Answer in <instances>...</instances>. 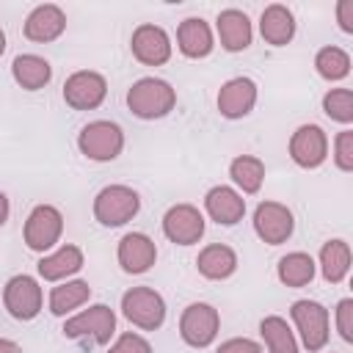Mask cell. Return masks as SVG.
<instances>
[{
  "label": "cell",
  "instance_id": "cell-1",
  "mask_svg": "<svg viewBox=\"0 0 353 353\" xmlns=\"http://www.w3.org/2000/svg\"><path fill=\"white\" fill-rule=\"evenodd\" d=\"M176 105V91L160 77H141L127 91V108L138 119H160Z\"/></svg>",
  "mask_w": 353,
  "mask_h": 353
},
{
  "label": "cell",
  "instance_id": "cell-2",
  "mask_svg": "<svg viewBox=\"0 0 353 353\" xmlns=\"http://www.w3.org/2000/svg\"><path fill=\"white\" fill-rule=\"evenodd\" d=\"M77 146L80 152L88 157V160H97V163H108V160H116L124 149V132L116 121H88L80 135H77Z\"/></svg>",
  "mask_w": 353,
  "mask_h": 353
},
{
  "label": "cell",
  "instance_id": "cell-3",
  "mask_svg": "<svg viewBox=\"0 0 353 353\" xmlns=\"http://www.w3.org/2000/svg\"><path fill=\"white\" fill-rule=\"evenodd\" d=\"M141 210V199L127 185H108L94 199V218L102 226H124Z\"/></svg>",
  "mask_w": 353,
  "mask_h": 353
},
{
  "label": "cell",
  "instance_id": "cell-4",
  "mask_svg": "<svg viewBox=\"0 0 353 353\" xmlns=\"http://www.w3.org/2000/svg\"><path fill=\"white\" fill-rule=\"evenodd\" d=\"M121 312L132 325L143 331H154L165 320V301L152 287H132L121 295Z\"/></svg>",
  "mask_w": 353,
  "mask_h": 353
},
{
  "label": "cell",
  "instance_id": "cell-5",
  "mask_svg": "<svg viewBox=\"0 0 353 353\" xmlns=\"http://www.w3.org/2000/svg\"><path fill=\"white\" fill-rule=\"evenodd\" d=\"M63 334L69 339H91L97 345H108L110 336L116 334V314L105 303H94L85 312L69 317L63 323Z\"/></svg>",
  "mask_w": 353,
  "mask_h": 353
},
{
  "label": "cell",
  "instance_id": "cell-6",
  "mask_svg": "<svg viewBox=\"0 0 353 353\" xmlns=\"http://www.w3.org/2000/svg\"><path fill=\"white\" fill-rule=\"evenodd\" d=\"M290 317H292V323L298 325L306 350L317 353V350H323V347L328 345L331 328H328V309H325L323 303L309 301V298L295 301L292 309H290Z\"/></svg>",
  "mask_w": 353,
  "mask_h": 353
},
{
  "label": "cell",
  "instance_id": "cell-7",
  "mask_svg": "<svg viewBox=\"0 0 353 353\" xmlns=\"http://www.w3.org/2000/svg\"><path fill=\"white\" fill-rule=\"evenodd\" d=\"M61 232H63L61 210L52 204H39L30 210L22 234H25V245L30 251H47L61 240Z\"/></svg>",
  "mask_w": 353,
  "mask_h": 353
},
{
  "label": "cell",
  "instance_id": "cell-8",
  "mask_svg": "<svg viewBox=\"0 0 353 353\" xmlns=\"http://www.w3.org/2000/svg\"><path fill=\"white\" fill-rule=\"evenodd\" d=\"M221 314L210 303H190L179 317V334L190 347H207L218 336Z\"/></svg>",
  "mask_w": 353,
  "mask_h": 353
},
{
  "label": "cell",
  "instance_id": "cell-9",
  "mask_svg": "<svg viewBox=\"0 0 353 353\" xmlns=\"http://www.w3.org/2000/svg\"><path fill=\"white\" fill-rule=\"evenodd\" d=\"M292 229H295V218H292L287 204H281V201H262L254 210V232L259 234L262 243L281 245V243L290 240Z\"/></svg>",
  "mask_w": 353,
  "mask_h": 353
},
{
  "label": "cell",
  "instance_id": "cell-10",
  "mask_svg": "<svg viewBox=\"0 0 353 353\" xmlns=\"http://www.w3.org/2000/svg\"><path fill=\"white\" fill-rule=\"evenodd\" d=\"M105 94H108V80L99 72H91V69H80V72L69 74L66 83H63V99L74 110L99 108Z\"/></svg>",
  "mask_w": 353,
  "mask_h": 353
},
{
  "label": "cell",
  "instance_id": "cell-11",
  "mask_svg": "<svg viewBox=\"0 0 353 353\" xmlns=\"http://www.w3.org/2000/svg\"><path fill=\"white\" fill-rule=\"evenodd\" d=\"M41 287L33 276H14L3 290V303L14 320H33L41 312Z\"/></svg>",
  "mask_w": 353,
  "mask_h": 353
},
{
  "label": "cell",
  "instance_id": "cell-12",
  "mask_svg": "<svg viewBox=\"0 0 353 353\" xmlns=\"http://www.w3.org/2000/svg\"><path fill=\"white\" fill-rule=\"evenodd\" d=\"M290 157L301 168H317L328 157V135L317 124H301L290 138Z\"/></svg>",
  "mask_w": 353,
  "mask_h": 353
},
{
  "label": "cell",
  "instance_id": "cell-13",
  "mask_svg": "<svg viewBox=\"0 0 353 353\" xmlns=\"http://www.w3.org/2000/svg\"><path fill=\"white\" fill-rule=\"evenodd\" d=\"M163 234L176 245H193L204 234V215L193 204H174L163 215Z\"/></svg>",
  "mask_w": 353,
  "mask_h": 353
},
{
  "label": "cell",
  "instance_id": "cell-14",
  "mask_svg": "<svg viewBox=\"0 0 353 353\" xmlns=\"http://www.w3.org/2000/svg\"><path fill=\"white\" fill-rule=\"evenodd\" d=\"M130 47H132V55L146 66H163L171 58L168 33L160 25H152V22H143V25H138L132 30Z\"/></svg>",
  "mask_w": 353,
  "mask_h": 353
},
{
  "label": "cell",
  "instance_id": "cell-15",
  "mask_svg": "<svg viewBox=\"0 0 353 353\" xmlns=\"http://www.w3.org/2000/svg\"><path fill=\"white\" fill-rule=\"evenodd\" d=\"M256 105V83L251 77H232L218 91V110L226 119H243Z\"/></svg>",
  "mask_w": 353,
  "mask_h": 353
},
{
  "label": "cell",
  "instance_id": "cell-16",
  "mask_svg": "<svg viewBox=\"0 0 353 353\" xmlns=\"http://www.w3.org/2000/svg\"><path fill=\"white\" fill-rule=\"evenodd\" d=\"M119 265L127 270V273H146L154 259H157V248H154V240L143 232H127L121 240H119Z\"/></svg>",
  "mask_w": 353,
  "mask_h": 353
},
{
  "label": "cell",
  "instance_id": "cell-17",
  "mask_svg": "<svg viewBox=\"0 0 353 353\" xmlns=\"http://www.w3.org/2000/svg\"><path fill=\"white\" fill-rule=\"evenodd\" d=\"M66 30V14L61 6L55 3H44V6H36L28 19H25V36L30 41H55L61 33Z\"/></svg>",
  "mask_w": 353,
  "mask_h": 353
},
{
  "label": "cell",
  "instance_id": "cell-18",
  "mask_svg": "<svg viewBox=\"0 0 353 353\" xmlns=\"http://www.w3.org/2000/svg\"><path fill=\"white\" fill-rule=\"evenodd\" d=\"M204 207H207V215L223 226H232V223L243 221V215H245V199L226 185L210 188L204 196Z\"/></svg>",
  "mask_w": 353,
  "mask_h": 353
},
{
  "label": "cell",
  "instance_id": "cell-19",
  "mask_svg": "<svg viewBox=\"0 0 353 353\" xmlns=\"http://www.w3.org/2000/svg\"><path fill=\"white\" fill-rule=\"evenodd\" d=\"M215 28L223 50L229 52H240L251 44V19L240 8H223L215 19Z\"/></svg>",
  "mask_w": 353,
  "mask_h": 353
},
{
  "label": "cell",
  "instance_id": "cell-20",
  "mask_svg": "<svg viewBox=\"0 0 353 353\" xmlns=\"http://www.w3.org/2000/svg\"><path fill=\"white\" fill-rule=\"evenodd\" d=\"M176 44L185 58H207L212 52V30L201 17H188L176 28Z\"/></svg>",
  "mask_w": 353,
  "mask_h": 353
},
{
  "label": "cell",
  "instance_id": "cell-21",
  "mask_svg": "<svg viewBox=\"0 0 353 353\" xmlns=\"http://www.w3.org/2000/svg\"><path fill=\"white\" fill-rule=\"evenodd\" d=\"M259 30H262V39L273 47H284L287 41H292L295 36V17L287 6L281 3H270L262 17H259Z\"/></svg>",
  "mask_w": 353,
  "mask_h": 353
},
{
  "label": "cell",
  "instance_id": "cell-22",
  "mask_svg": "<svg viewBox=\"0 0 353 353\" xmlns=\"http://www.w3.org/2000/svg\"><path fill=\"white\" fill-rule=\"evenodd\" d=\"M196 268H199V273L204 279L221 281V279H229L237 270V254L223 243H210V245H204L199 251Z\"/></svg>",
  "mask_w": 353,
  "mask_h": 353
},
{
  "label": "cell",
  "instance_id": "cell-23",
  "mask_svg": "<svg viewBox=\"0 0 353 353\" xmlns=\"http://www.w3.org/2000/svg\"><path fill=\"white\" fill-rule=\"evenodd\" d=\"M83 268V251L77 245H61L58 251H52L50 256L39 259V276L44 281H61L69 279L72 273H77Z\"/></svg>",
  "mask_w": 353,
  "mask_h": 353
},
{
  "label": "cell",
  "instance_id": "cell-24",
  "mask_svg": "<svg viewBox=\"0 0 353 353\" xmlns=\"http://www.w3.org/2000/svg\"><path fill=\"white\" fill-rule=\"evenodd\" d=\"M11 74H14V80H17L25 91H39V88H44V85L50 83L52 66H50L41 55L25 52V55H17V58H14Z\"/></svg>",
  "mask_w": 353,
  "mask_h": 353
},
{
  "label": "cell",
  "instance_id": "cell-25",
  "mask_svg": "<svg viewBox=\"0 0 353 353\" xmlns=\"http://www.w3.org/2000/svg\"><path fill=\"white\" fill-rule=\"evenodd\" d=\"M320 270L323 279L339 284L350 270V245L345 240H328L320 248Z\"/></svg>",
  "mask_w": 353,
  "mask_h": 353
},
{
  "label": "cell",
  "instance_id": "cell-26",
  "mask_svg": "<svg viewBox=\"0 0 353 353\" xmlns=\"http://www.w3.org/2000/svg\"><path fill=\"white\" fill-rule=\"evenodd\" d=\"M276 273H279V281L287 287H306L314 279V259L303 251H292L279 259Z\"/></svg>",
  "mask_w": 353,
  "mask_h": 353
},
{
  "label": "cell",
  "instance_id": "cell-27",
  "mask_svg": "<svg viewBox=\"0 0 353 353\" xmlns=\"http://www.w3.org/2000/svg\"><path fill=\"white\" fill-rule=\"evenodd\" d=\"M88 295H91V287L83 279H74V281H66L61 287H52V292H50V312L63 317L72 309L83 306L88 301Z\"/></svg>",
  "mask_w": 353,
  "mask_h": 353
},
{
  "label": "cell",
  "instance_id": "cell-28",
  "mask_svg": "<svg viewBox=\"0 0 353 353\" xmlns=\"http://www.w3.org/2000/svg\"><path fill=\"white\" fill-rule=\"evenodd\" d=\"M229 176L237 188H243V193H256L262 188V179H265V163L254 154H240L232 160Z\"/></svg>",
  "mask_w": 353,
  "mask_h": 353
},
{
  "label": "cell",
  "instance_id": "cell-29",
  "mask_svg": "<svg viewBox=\"0 0 353 353\" xmlns=\"http://www.w3.org/2000/svg\"><path fill=\"white\" fill-rule=\"evenodd\" d=\"M259 334H262V339H265L270 353H298V342H295V336H292V331H290L284 317H279V314L265 317L259 323Z\"/></svg>",
  "mask_w": 353,
  "mask_h": 353
},
{
  "label": "cell",
  "instance_id": "cell-30",
  "mask_svg": "<svg viewBox=\"0 0 353 353\" xmlns=\"http://www.w3.org/2000/svg\"><path fill=\"white\" fill-rule=\"evenodd\" d=\"M314 69L323 80H342L350 72V55L342 47H323L314 55Z\"/></svg>",
  "mask_w": 353,
  "mask_h": 353
},
{
  "label": "cell",
  "instance_id": "cell-31",
  "mask_svg": "<svg viewBox=\"0 0 353 353\" xmlns=\"http://www.w3.org/2000/svg\"><path fill=\"white\" fill-rule=\"evenodd\" d=\"M323 110L328 119H334L339 124H350L353 121V91L350 88H331L323 97Z\"/></svg>",
  "mask_w": 353,
  "mask_h": 353
},
{
  "label": "cell",
  "instance_id": "cell-32",
  "mask_svg": "<svg viewBox=\"0 0 353 353\" xmlns=\"http://www.w3.org/2000/svg\"><path fill=\"white\" fill-rule=\"evenodd\" d=\"M334 163L339 171H353V130H342L334 138Z\"/></svg>",
  "mask_w": 353,
  "mask_h": 353
},
{
  "label": "cell",
  "instance_id": "cell-33",
  "mask_svg": "<svg viewBox=\"0 0 353 353\" xmlns=\"http://www.w3.org/2000/svg\"><path fill=\"white\" fill-rule=\"evenodd\" d=\"M108 353H152V345H149L141 334L127 331V334H121V336L110 345V350H108Z\"/></svg>",
  "mask_w": 353,
  "mask_h": 353
},
{
  "label": "cell",
  "instance_id": "cell-34",
  "mask_svg": "<svg viewBox=\"0 0 353 353\" xmlns=\"http://www.w3.org/2000/svg\"><path fill=\"white\" fill-rule=\"evenodd\" d=\"M336 328L345 342H353V301L350 298H342L336 303Z\"/></svg>",
  "mask_w": 353,
  "mask_h": 353
},
{
  "label": "cell",
  "instance_id": "cell-35",
  "mask_svg": "<svg viewBox=\"0 0 353 353\" xmlns=\"http://www.w3.org/2000/svg\"><path fill=\"white\" fill-rule=\"evenodd\" d=\"M215 353H262V347L248 336H234V339L221 342V347Z\"/></svg>",
  "mask_w": 353,
  "mask_h": 353
},
{
  "label": "cell",
  "instance_id": "cell-36",
  "mask_svg": "<svg viewBox=\"0 0 353 353\" xmlns=\"http://www.w3.org/2000/svg\"><path fill=\"white\" fill-rule=\"evenodd\" d=\"M336 22L345 33H353V0H339L336 3Z\"/></svg>",
  "mask_w": 353,
  "mask_h": 353
},
{
  "label": "cell",
  "instance_id": "cell-37",
  "mask_svg": "<svg viewBox=\"0 0 353 353\" xmlns=\"http://www.w3.org/2000/svg\"><path fill=\"white\" fill-rule=\"evenodd\" d=\"M0 353H22V347L11 339H0Z\"/></svg>",
  "mask_w": 353,
  "mask_h": 353
},
{
  "label": "cell",
  "instance_id": "cell-38",
  "mask_svg": "<svg viewBox=\"0 0 353 353\" xmlns=\"http://www.w3.org/2000/svg\"><path fill=\"white\" fill-rule=\"evenodd\" d=\"M6 218H8V196L0 190V226L6 223Z\"/></svg>",
  "mask_w": 353,
  "mask_h": 353
},
{
  "label": "cell",
  "instance_id": "cell-39",
  "mask_svg": "<svg viewBox=\"0 0 353 353\" xmlns=\"http://www.w3.org/2000/svg\"><path fill=\"white\" fill-rule=\"evenodd\" d=\"M3 52H6V33L0 30V55H3Z\"/></svg>",
  "mask_w": 353,
  "mask_h": 353
}]
</instances>
